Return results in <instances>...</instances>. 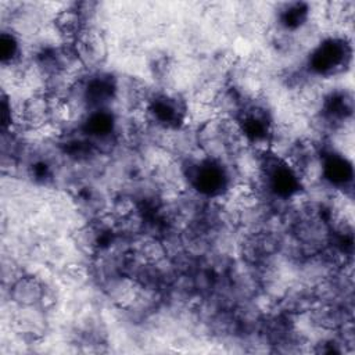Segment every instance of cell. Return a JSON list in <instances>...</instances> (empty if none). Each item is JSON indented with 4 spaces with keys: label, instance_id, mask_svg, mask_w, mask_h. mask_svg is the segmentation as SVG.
I'll return each mask as SVG.
<instances>
[{
    "label": "cell",
    "instance_id": "6da1fadb",
    "mask_svg": "<svg viewBox=\"0 0 355 355\" xmlns=\"http://www.w3.org/2000/svg\"><path fill=\"white\" fill-rule=\"evenodd\" d=\"M44 297L43 287L37 279L33 276L19 277L12 284V298L21 306H35Z\"/></svg>",
    "mask_w": 355,
    "mask_h": 355
}]
</instances>
